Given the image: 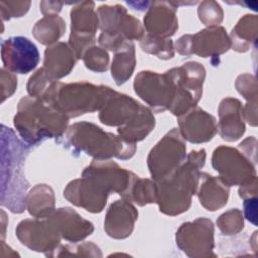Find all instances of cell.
I'll list each match as a JSON object with an SVG mask.
<instances>
[{
    "mask_svg": "<svg viewBox=\"0 0 258 258\" xmlns=\"http://www.w3.org/2000/svg\"><path fill=\"white\" fill-rule=\"evenodd\" d=\"M1 128V205L20 214L26 209L29 187L23 171L29 149L11 128Z\"/></svg>",
    "mask_w": 258,
    "mask_h": 258,
    "instance_id": "obj_1",
    "label": "cell"
},
{
    "mask_svg": "<svg viewBox=\"0 0 258 258\" xmlns=\"http://www.w3.org/2000/svg\"><path fill=\"white\" fill-rule=\"evenodd\" d=\"M14 126L28 146L47 138H59L68 130L69 118L41 98L23 97L17 106Z\"/></svg>",
    "mask_w": 258,
    "mask_h": 258,
    "instance_id": "obj_2",
    "label": "cell"
},
{
    "mask_svg": "<svg viewBox=\"0 0 258 258\" xmlns=\"http://www.w3.org/2000/svg\"><path fill=\"white\" fill-rule=\"evenodd\" d=\"M206 161V150L191 151L184 161L168 177L156 182L159 211L168 216L186 212L191 204V197L197 194L201 180V168Z\"/></svg>",
    "mask_w": 258,
    "mask_h": 258,
    "instance_id": "obj_3",
    "label": "cell"
},
{
    "mask_svg": "<svg viewBox=\"0 0 258 258\" xmlns=\"http://www.w3.org/2000/svg\"><path fill=\"white\" fill-rule=\"evenodd\" d=\"M66 145L73 152H84L97 160H108L112 157L126 160L136 151V144L128 143L119 135L106 132L86 121L77 122L68 128Z\"/></svg>",
    "mask_w": 258,
    "mask_h": 258,
    "instance_id": "obj_4",
    "label": "cell"
},
{
    "mask_svg": "<svg viewBox=\"0 0 258 258\" xmlns=\"http://www.w3.org/2000/svg\"><path fill=\"white\" fill-rule=\"evenodd\" d=\"M108 89L107 86H95L85 81L70 84L53 82L41 99L70 119L100 111L105 103Z\"/></svg>",
    "mask_w": 258,
    "mask_h": 258,
    "instance_id": "obj_5",
    "label": "cell"
},
{
    "mask_svg": "<svg viewBox=\"0 0 258 258\" xmlns=\"http://www.w3.org/2000/svg\"><path fill=\"white\" fill-rule=\"evenodd\" d=\"M174 85V96L169 111L180 116L196 107L203 94L206 70L198 61H188L167 71Z\"/></svg>",
    "mask_w": 258,
    "mask_h": 258,
    "instance_id": "obj_6",
    "label": "cell"
},
{
    "mask_svg": "<svg viewBox=\"0 0 258 258\" xmlns=\"http://www.w3.org/2000/svg\"><path fill=\"white\" fill-rule=\"evenodd\" d=\"M186 146L177 128L167 132L150 150L147 164L154 181L158 182L172 174L185 160Z\"/></svg>",
    "mask_w": 258,
    "mask_h": 258,
    "instance_id": "obj_7",
    "label": "cell"
},
{
    "mask_svg": "<svg viewBox=\"0 0 258 258\" xmlns=\"http://www.w3.org/2000/svg\"><path fill=\"white\" fill-rule=\"evenodd\" d=\"M100 27L98 13L93 1L77 3L71 10V35L69 44L77 59L96 42V31Z\"/></svg>",
    "mask_w": 258,
    "mask_h": 258,
    "instance_id": "obj_8",
    "label": "cell"
},
{
    "mask_svg": "<svg viewBox=\"0 0 258 258\" xmlns=\"http://www.w3.org/2000/svg\"><path fill=\"white\" fill-rule=\"evenodd\" d=\"M177 247L188 257H216L214 225L210 219L198 218L192 222L183 223L176 231Z\"/></svg>",
    "mask_w": 258,
    "mask_h": 258,
    "instance_id": "obj_9",
    "label": "cell"
},
{
    "mask_svg": "<svg viewBox=\"0 0 258 258\" xmlns=\"http://www.w3.org/2000/svg\"><path fill=\"white\" fill-rule=\"evenodd\" d=\"M179 54L201 57H219L231 48V40L222 26L208 27L196 34H185L175 42Z\"/></svg>",
    "mask_w": 258,
    "mask_h": 258,
    "instance_id": "obj_10",
    "label": "cell"
},
{
    "mask_svg": "<svg viewBox=\"0 0 258 258\" xmlns=\"http://www.w3.org/2000/svg\"><path fill=\"white\" fill-rule=\"evenodd\" d=\"M212 165L229 186H241L257 177L255 165L241 151L233 147L216 148L212 156Z\"/></svg>",
    "mask_w": 258,
    "mask_h": 258,
    "instance_id": "obj_11",
    "label": "cell"
},
{
    "mask_svg": "<svg viewBox=\"0 0 258 258\" xmlns=\"http://www.w3.org/2000/svg\"><path fill=\"white\" fill-rule=\"evenodd\" d=\"M133 87L135 93L155 112L169 109L174 96V85L167 72L157 74L142 71L136 76Z\"/></svg>",
    "mask_w": 258,
    "mask_h": 258,
    "instance_id": "obj_12",
    "label": "cell"
},
{
    "mask_svg": "<svg viewBox=\"0 0 258 258\" xmlns=\"http://www.w3.org/2000/svg\"><path fill=\"white\" fill-rule=\"evenodd\" d=\"M15 232L21 244L44 254L54 250L62 239L49 217L23 220L17 225Z\"/></svg>",
    "mask_w": 258,
    "mask_h": 258,
    "instance_id": "obj_13",
    "label": "cell"
},
{
    "mask_svg": "<svg viewBox=\"0 0 258 258\" xmlns=\"http://www.w3.org/2000/svg\"><path fill=\"white\" fill-rule=\"evenodd\" d=\"M110 191L94 176L83 172L82 177L72 180L63 190V197L73 205L91 213L103 211Z\"/></svg>",
    "mask_w": 258,
    "mask_h": 258,
    "instance_id": "obj_14",
    "label": "cell"
},
{
    "mask_svg": "<svg viewBox=\"0 0 258 258\" xmlns=\"http://www.w3.org/2000/svg\"><path fill=\"white\" fill-rule=\"evenodd\" d=\"M1 56L4 68L11 73L27 74L39 62L36 45L24 36H11L1 43Z\"/></svg>",
    "mask_w": 258,
    "mask_h": 258,
    "instance_id": "obj_15",
    "label": "cell"
},
{
    "mask_svg": "<svg viewBox=\"0 0 258 258\" xmlns=\"http://www.w3.org/2000/svg\"><path fill=\"white\" fill-rule=\"evenodd\" d=\"M97 13L102 32L117 33L130 41L143 38V26L137 18L127 13L125 7L119 4L102 5Z\"/></svg>",
    "mask_w": 258,
    "mask_h": 258,
    "instance_id": "obj_16",
    "label": "cell"
},
{
    "mask_svg": "<svg viewBox=\"0 0 258 258\" xmlns=\"http://www.w3.org/2000/svg\"><path fill=\"white\" fill-rule=\"evenodd\" d=\"M178 126L183 139L196 144L212 140L218 132L216 118L198 106L178 116Z\"/></svg>",
    "mask_w": 258,
    "mask_h": 258,
    "instance_id": "obj_17",
    "label": "cell"
},
{
    "mask_svg": "<svg viewBox=\"0 0 258 258\" xmlns=\"http://www.w3.org/2000/svg\"><path fill=\"white\" fill-rule=\"evenodd\" d=\"M141 106L132 97L120 94L109 87L105 103L99 113V119L105 125L119 128L131 121Z\"/></svg>",
    "mask_w": 258,
    "mask_h": 258,
    "instance_id": "obj_18",
    "label": "cell"
},
{
    "mask_svg": "<svg viewBox=\"0 0 258 258\" xmlns=\"http://www.w3.org/2000/svg\"><path fill=\"white\" fill-rule=\"evenodd\" d=\"M174 2L153 1L144 16V27L148 34L168 38L178 28Z\"/></svg>",
    "mask_w": 258,
    "mask_h": 258,
    "instance_id": "obj_19",
    "label": "cell"
},
{
    "mask_svg": "<svg viewBox=\"0 0 258 258\" xmlns=\"http://www.w3.org/2000/svg\"><path fill=\"white\" fill-rule=\"evenodd\" d=\"M137 219L136 208L124 199L118 200L107 211L104 221L105 232L114 239H125L132 234Z\"/></svg>",
    "mask_w": 258,
    "mask_h": 258,
    "instance_id": "obj_20",
    "label": "cell"
},
{
    "mask_svg": "<svg viewBox=\"0 0 258 258\" xmlns=\"http://www.w3.org/2000/svg\"><path fill=\"white\" fill-rule=\"evenodd\" d=\"M62 239L78 243L94 232V225L72 208H59L49 216Z\"/></svg>",
    "mask_w": 258,
    "mask_h": 258,
    "instance_id": "obj_21",
    "label": "cell"
},
{
    "mask_svg": "<svg viewBox=\"0 0 258 258\" xmlns=\"http://www.w3.org/2000/svg\"><path fill=\"white\" fill-rule=\"evenodd\" d=\"M218 131L220 136L229 142L236 141L245 132L243 107L235 98H225L219 105Z\"/></svg>",
    "mask_w": 258,
    "mask_h": 258,
    "instance_id": "obj_22",
    "label": "cell"
},
{
    "mask_svg": "<svg viewBox=\"0 0 258 258\" xmlns=\"http://www.w3.org/2000/svg\"><path fill=\"white\" fill-rule=\"evenodd\" d=\"M76 61L77 57L70 44L56 42L45 49L42 69L48 80L53 83L68 76Z\"/></svg>",
    "mask_w": 258,
    "mask_h": 258,
    "instance_id": "obj_23",
    "label": "cell"
},
{
    "mask_svg": "<svg viewBox=\"0 0 258 258\" xmlns=\"http://www.w3.org/2000/svg\"><path fill=\"white\" fill-rule=\"evenodd\" d=\"M201 179L198 191L201 205L211 212L223 208L228 202L230 186L220 176H213L207 172H201Z\"/></svg>",
    "mask_w": 258,
    "mask_h": 258,
    "instance_id": "obj_24",
    "label": "cell"
},
{
    "mask_svg": "<svg viewBox=\"0 0 258 258\" xmlns=\"http://www.w3.org/2000/svg\"><path fill=\"white\" fill-rule=\"evenodd\" d=\"M155 126V118L151 110L145 106H141L138 113L122 127L117 129L118 135L128 143L136 144L143 140Z\"/></svg>",
    "mask_w": 258,
    "mask_h": 258,
    "instance_id": "obj_25",
    "label": "cell"
},
{
    "mask_svg": "<svg viewBox=\"0 0 258 258\" xmlns=\"http://www.w3.org/2000/svg\"><path fill=\"white\" fill-rule=\"evenodd\" d=\"M53 189L44 183L33 186L26 197V209L34 218H47L54 212Z\"/></svg>",
    "mask_w": 258,
    "mask_h": 258,
    "instance_id": "obj_26",
    "label": "cell"
},
{
    "mask_svg": "<svg viewBox=\"0 0 258 258\" xmlns=\"http://www.w3.org/2000/svg\"><path fill=\"white\" fill-rule=\"evenodd\" d=\"M135 63V45L132 41L126 40L115 51V56L111 64V75L116 85L121 86L130 79L134 72Z\"/></svg>",
    "mask_w": 258,
    "mask_h": 258,
    "instance_id": "obj_27",
    "label": "cell"
},
{
    "mask_svg": "<svg viewBox=\"0 0 258 258\" xmlns=\"http://www.w3.org/2000/svg\"><path fill=\"white\" fill-rule=\"evenodd\" d=\"M257 24L258 19L256 15L247 14L241 18L231 31V47L239 52L247 51L251 43L256 42Z\"/></svg>",
    "mask_w": 258,
    "mask_h": 258,
    "instance_id": "obj_28",
    "label": "cell"
},
{
    "mask_svg": "<svg viewBox=\"0 0 258 258\" xmlns=\"http://www.w3.org/2000/svg\"><path fill=\"white\" fill-rule=\"evenodd\" d=\"M237 91L247 100L243 108V117L251 125L257 126V84L254 76L240 75L235 84Z\"/></svg>",
    "mask_w": 258,
    "mask_h": 258,
    "instance_id": "obj_29",
    "label": "cell"
},
{
    "mask_svg": "<svg viewBox=\"0 0 258 258\" xmlns=\"http://www.w3.org/2000/svg\"><path fill=\"white\" fill-rule=\"evenodd\" d=\"M66 23L57 15L44 16L38 20L32 28L33 36L44 45L54 44L64 33Z\"/></svg>",
    "mask_w": 258,
    "mask_h": 258,
    "instance_id": "obj_30",
    "label": "cell"
},
{
    "mask_svg": "<svg viewBox=\"0 0 258 258\" xmlns=\"http://www.w3.org/2000/svg\"><path fill=\"white\" fill-rule=\"evenodd\" d=\"M130 203H135L140 207L147 204L156 203L157 200V183L148 178H140L137 176L133 181L129 192L124 199Z\"/></svg>",
    "mask_w": 258,
    "mask_h": 258,
    "instance_id": "obj_31",
    "label": "cell"
},
{
    "mask_svg": "<svg viewBox=\"0 0 258 258\" xmlns=\"http://www.w3.org/2000/svg\"><path fill=\"white\" fill-rule=\"evenodd\" d=\"M140 47L143 51L153 54L160 59H170L174 56L173 42L170 38L146 34L140 41Z\"/></svg>",
    "mask_w": 258,
    "mask_h": 258,
    "instance_id": "obj_32",
    "label": "cell"
},
{
    "mask_svg": "<svg viewBox=\"0 0 258 258\" xmlns=\"http://www.w3.org/2000/svg\"><path fill=\"white\" fill-rule=\"evenodd\" d=\"M47 257H66V256H85V257H102L100 248L92 242H83L74 245H58L54 250L45 254Z\"/></svg>",
    "mask_w": 258,
    "mask_h": 258,
    "instance_id": "obj_33",
    "label": "cell"
},
{
    "mask_svg": "<svg viewBox=\"0 0 258 258\" xmlns=\"http://www.w3.org/2000/svg\"><path fill=\"white\" fill-rule=\"evenodd\" d=\"M217 225L224 235L238 234L244 228L242 212L239 209H231L218 218Z\"/></svg>",
    "mask_w": 258,
    "mask_h": 258,
    "instance_id": "obj_34",
    "label": "cell"
},
{
    "mask_svg": "<svg viewBox=\"0 0 258 258\" xmlns=\"http://www.w3.org/2000/svg\"><path fill=\"white\" fill-rule=\"evenodd\" d=\"M83 59L86 68L93 72L103 73L106 72L109 68V54L103 47L95 45L90 47L85 52Z\"/></svg>",
    "mask_w": 258,
    "mask_h": 258,
    "instance_id": "obj_35",
    "label": "cell"
},
{
    "mask_svg": "<svg viewBox=\"0 0 258 258\" xmlns=\"http://www.w3.org/2000/svg\"><path fill=\"white\" fill-rule=\"evenodd\" d=\"M200 20L209 27L219 26L223 20V10L215 1H203L198 9Z\"/></svg>",
    "mask_w": 258,
    "mask_h": 258,
    "instance_id": "obj_36",
    "label": "cell"
},
{
    "mask_svg": "<svg viewBox=\"0 0 258 258\" xmlns=\"http://www.w3.org/2000/svg\"><path fill=\"white\" fill-rule=\"evenodd\" d=\"M50 84L52 83L46 77L43 69L40 68L29 78L26 89L29 96L41 98Z\"/></svg>",
    "mask_w": 258,
    "mask_h": 258,
    "instance_id": "obj_37",
    "label": "cell"
},
{
    "mask_svg": "<svg viewBox=\"0 0 258 258\" xmlns=\"http://www.w3.org/2000/svg\"><path fill=\"white\" fill-rule=\"evenodd\" d=\"M30 6L29 1H0V13L2 20H9L12 17H21Z\"/></svg>",
    "mask_w": 258,
    "mask_h": 258,
    "instance_id": "obj_38",
    "label": "cell"
},
{
    "mask_svg": "<svg viewBox=\"0 0 258 258\" xmlns=\"http://www.w3.org/2000/svg\"><path fill=\"white\" fill-rule=\"evenodd\" d=\"M1 102L11 97L17 88V78L5 68L1 69Z\"/></svg>",
    "mask_w": 258,
    "mask_h": 258,
    "instance_id": "obj_39",
    "label": "cell"
},
{
    "mask_svg": "<svg viewBox=\"0 0 258 258\" xmlns=\"http://www.w3.org/2000/svg\"><path fill=\"white\" fill-rule=\"evenodd\" d=\"M256 144L257 140L255 137L251 136L246 138L242 143H240L239 147L241 152L255 165L256 164Z\"/></svg>",
    "mask_w": 258,
    "mask_h": 258,
    "instance_id": "obj_40",
    "label": "cell"
},
{
    "mask_svg": "<svg viewBox=\"0 0 258 258\" xmlns=\"http://www.w3.org/2000/svg\"><path fill=\"white\" fill-rule=\"evenodd\" d=\"M257 198H249L244 200V214L248 221L253 223L254 225L257 224Z\"/></svg>",
    "mask_w": 258,
    "mask_h": 258,
    "instance_id": "obj_41",
    "label": "cell"
},
{
    "mask_svg": "<svg viewBox=\"0 0 258 258\" xmlns=\"http://www.w3.org/2000/svg\"><path fill=\"white\" fill-rule=\"evenodd\" d=\"M62 4V2L57 1H42L40 3V10L45 16L57 15V13L61 10Z\"/></svg>",
    "mask_w": 258,
    "mask_h": 258,
    "instance_id": "obj_42",
    "label": "cell"
},
{
    "mask_svg": "<svg viewBox=\"0 0 258 258\" xmlns=\"http://www.w3.org/2000/svg\"><path fill=\"white\" fill-rule=\"evenodd\" d=\"M257 195V177L249 181L248 183L241 185L239 188V196L243 200L254 198Z\"/></svg>",
    "mask_w": 258,
    "mask_h": 258,
    "instance_id": "obj_43",
    "label": "cell"
}]
</instances>
